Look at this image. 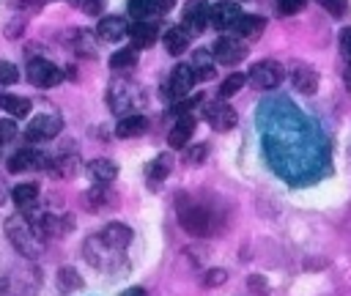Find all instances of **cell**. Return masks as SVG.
<instances>
[{
  "instance_id": "6da1fadb",
  "label": "cell",
  "mask_w": 351,
  "mask_h": 296,
  "mask_svg": "<svg viewBox=\"0 0 351 296\" xmlns=\"http://www.w3.org/2000/svg\"><path fill=\"white\" fill-rule=\"evenodd\" d=\"M5 236H8V241L16 247V252H22L25 258H38V255H41L44 241H41V236L36 233L33 219H27L25 214H11V217L5 219Z\"/></svg>"
},
{
  "instance_id": "7a4b0ae2",
  "label": "cell",
  "mask_w": 351,
  "mask_h": 296,
  "mask_svg": "<svg viewBox=\"0 0 351 296\" xmlns=\"http://www.w3.org/2000/svg\"><path fill=\"white\" fill-rule=\"evenodd\" d=\"M282 77H285V69H282V63H277V60H258V63H252V69L247 71V79H250L252 88H258V90H271V88H277V85L282 82Z\"/></svg>"
},
{
  "instance_id": "3957f363",
  "label": "cell",
  "mask_w": 351,
  "mask_h": 296,
  "mask_svg": "<svg viewBox=\"0 0 351 296\" xmlns=\"http://www.w3.org/2000/svg\"><path fill=\"white\" fill-rule=\"evenodd\" d=\"M178 219H181V227L192 236H208L214 230V217L203 206H181Z\"/></svg>"
},
{
  "instance_id": "277c9868",
  "label": "cell",
  "mask_w": 351,
  "mask_h": 296,
  "mask_svg": "<svg viewBox=\"0 0 351 296\" xmlns=\"http://www.w3.org/2000/svg\"><path fill=\"white\" fill-rule=\"evenodd\" d=\"M211 55L217 63L222 66H236L247 58V44L239 38V36H219L211 47Z\"/></svg>"
},
{
  "instance_id": "5b68a950",
  "label": "cell",
  "mask_w": 351,
  "mask_h": 296,
  "mask_svg": "<svg viewBox=\"0 0 351 296\" xmlns=\"http://www.w3.org/2000/svg\"><path fill=\"white\" fill-rule=\"evenodd\" d=\"M25 74H27L30 85H36V88H52V85H58L63 79V71L55 63L44 60V58H33L27 63V71Z\"/></svg>"
},
{
  "instance_id": "8992f818",
  "label": "cell",
  "mask_w": 351,
  "mask_h": 296,
  "mask_svg": "<svg viewBox=\"0 0 351 296\" xmlns=\"http://www.w3.org/2000/svg\"><path fill=\"white\" fill-rule=\"evenodd\" d=\"M203 118H206V121H208V126H211V129H217V132H228V129H233V126H236V110H233L225 99H217V101L206 104Z\"/></svg>"
},
{
  "instance_id": "52a82bcc",
  "label": "cell",
  "mask_w": 351,
  "mask_h": 296,
  "mask_svg": "<svg viewBox=\"0 0 351 296\" xmlns=\"http://www.w3.org/2000/svg\"><path fill=\"white\" fill-rule=\"evenodd\" d=\"M241 19V8L233 0H219L217 5H211L208 11V25H214L217 30H233V25Z\"/></svg>"
},
{
  "instance_id": "ba28073f",
  "label": "cell",
  "mask_w": 351,
  "mask_h": 296,
  "mask_svg": "<svg viewBox=\"0 0 351 296\" xmlns=\"http://www.w3.org/2000/svg\"><path fill=\"white\" fill-rule=\"evenodd\" d=\"M60 129H63V123H60V118L58 115H36L30 123H27V129H25V137L27 140H52L55 134H60Z\"/></svg>"
},
{
  "instance_id": "9c48e42d",
  "label": "cell",
  "mask_w": 351,
  "mask_h": 296,
  "mask_svg": "<svg viewBox=\"0 0 351 296\" xmlns=\"http://www.w3.org/2000/svg\"><path fill=\"white\" fill-rule=\"evenodd\" d=\"M195 82H197L195 69H192L189 63H178V66L170 71V96H173V99H184V96L192 90Z\"/></svg>"
},
{
  "instance_id": "30bf717a",
  "label": "cell",
  "mask_w": 351,
  "mask_h": 296,
  "mask_svg": "<svg viewBox=\"0 0 351 296\" xmlns=\"http://www.w3.org/2000/svg\"><path fill=\"white\" fill-rule=\"evenodd\" d=\"M44 167H47L44 153L33 148H22L8 159V173H27V170H44Z\"/></svg>"
},
{
  "instance_id": "8fae6325",
  "label": "cell",
  "mask_w": 351,
  "mask_h": 296,
  "mask_svg": "<svg viewBox=\"0 0 351 296\" xmlns=\"http://www.w3.org/2000/svg\"><path fill=\"white\" fill-rule=\"evenodd\" d=\"M99 241H101L104 247L115 249V252H123V249L129 247V241H132V230H129L123 222H110L107 227H101Z\"/></svg>"
},
{
  "instance_id": "7c38bea8",
  "label": "cell",
  "mask_w": 351,
  "mask_h": 296,
  "mask_svg": "<svg viewBox=\"0 0 351 296\" xmlns=\"http://www.w3.org/2000/svg\"><path fill=\"white\" fill-rule=\"evenodd\" d=\"M208 11L211 5L206 0H189L184 8V27L189 33H203V27L208 25Z\"/></svg>"
},
{
  "instance_id": "4fadbf2b",
  "label": "cell",
  "mask_w": 351,
  "mask_h": 296,
  "mask_svg": "<svg viewBox=\"0 0 351 296\" xmlns=\"http://www.w3.org/2000/svg\"><path fill=\"white\" fill-rule=\"evenodd\" d=\"M291 82H293V88H296L299 93H304V96H313V93L318 90V74H315V69L307 66V63H293V66H291Z\"/></svg>"
},
{
  "instance_id": "5bb4252c",
  "label": "cell",
  "mask_w": 351,
  "mask_h": 296,
  "mask_svg": "<svg viewBox=\"0 0 351 296\" xmlns=\"http://www.w3.org/2000/svg\"><path fill=\"white\" fill-rule=\"evenodd\" d=\"M192 132H195V115H192V112L178 115V118H176V123H173V129H170V134H167L170 148H184V145L189 143Z\"/></svg>"
},
{
  "instance_id": "9a60e30c",
  "label": "cell",
  "mask_w": 351,
  "mask_h": 296,
  "mask_svg": "<svg viewBox=\"0 0 351 296\" xmlns=\"http://www.w3.org/2000/svg\"><path fill=\"white\" fill-rule=\"evenodd\" d=\"M96 36L101 38V41H121L123 36H129V25H126V19L123 16H104L101 22H99V27H96Z\"/></svg>"
},
{
  "instance_id": "2e32d148",
  "label": "cell",
  "mask_w": 351,
  "mask_h": 296,
  "mask_svg": "<svg viewBox=\"0 0 351 296\" xmlns=\"http://www.w3.org/2000/svg\"><path fill=\"white\" fill-rule=\"evenodd\" d=\"M156 36H159V27H156L154 22H148V19H143V22H134V25L129 27V38H132V47H137V49L154 47Z\"/></svg>"
},
{
  "instance_id": "e0dca14e",
  "label": "cell",
  "mask_w": 351,
  "mask_h": 296,
  "mask_svg": "<svg viewBox=\"0 0 351 296\" xmlns=\"http://www.w3.org/2000/svg\"><path fill=\"white\" fill-rule=\"evenodd\" d=\"M263 27H266V19H263V16H255V14H241V19L233 25V36L252 41V38H258V36L263 33Z\"/></svg>"
},
{
  "instance_id": "ac0fdd59",
  "label": "cell",
  "mask_w": 351,
  "mask_h": 296,
  "mask_svg": "<svg viewBox=\"0 0 351 296\" xmlns=\"http://www.w3.org/2000/svg\"><path fill=\"white\" fill-rule=\"evenodd\" d=\"M145 129H148V121H145L143 115L132 112V115H123V118L118 121L115 134H118V137H137V134H143Z\"/></svg>"
},
{
  "instance_id": "d6986e66",
  "label": "cell",
  "mask_w": 351,
  "mask_h": 296,
  "mask_svg": "<svg viewBox=\"0 0 351 296\" xmlns=\"http://www.w3.org/2000/svg\"><path fill=\"white\" fill-rule=\"evenodd\" d=\"M88 173H90L93 181L110 184V181H115V175H118V164L110 162V159H93V162H88Z\"/></svg>"
},
{
  "instance_id": "ffe728a7",
  "label": "cell",
  "mask_w": 351,
  "mask_h": 296,
  "mask_svg": "<svg viewBox=\"0 0 351 296\" xmlns=\"http://www.w3.org/2000/svg\"><path fill=\"white\" fill-rule=\"evenodd\" d=\"M189 30L181 25V27H170L167 33H165V49L170 52V55H181L186 47H189Z\"/></svg>"
},
{
  "instance_id": "44dd1931",
  "label": "cell",
  "mask_w": 351,
  "mask_h": 296,
  "mask_svg": "<svg viewBox=\"0 0 351 296\" xmlns=\"http://www.w3.org/2000/svg\"><path fill=\"white\" fill-rule=\"evenodd\" d=\"M0 110H5L11 118H25V115H30V99L14 96V93H3L0 96Z\"/></svg>"
},
{
  "instance_id": "7402d4cb",
  "label": "cell",
  "mask_w": 351,
  "mask_h": 296,
  "mask_svg": "<svg viewBox=\"0 0 351 296\" xmlns=\"http://www.w3.org/2000/svg\"><path fill=\"white\" fill-rule=\"evenodd\" d=\"M211 58L214 55H208V49H197L195 55H192V69H195V74L200 77V79H211L214 77V63H211Z\"/></svg>"
},
{
  "instance_id": "603a6c76",
  "label": "cell",
  "mask_w": 351,
  "mask_h": 296,
  "mask_svg": "<svg viewBox=\"0 0 351 296\" xmlns=\"http://www.w3.org/2000/svg\"><path fill=\"white\" fill-rule=\"evenodd\" d=\"M11 200H14L16 206L27 208V206H33V203L38 200V186H36V184H16L14 192H11Z\"/></svg>"
},
{
  "instance_id": "cb8c5ba5",
  "label": "cell",
  "mask_w": 351,
  "mask_h": 296,
  "mask_svg": "<svg viewBox=\"0 0 351 296\" xmlns=\"http://www.w3.org/2000/svg\"><path fill=\"white\" fill-rule=\"evenodd\" d=\"M167 173H170V156H167V153H159V156L154 159V164L148 167V181H151V186H159V181L167 178Z\"/></svg>"
},
{
  "instance_id": "d4e9b609",
  "label": "cell",
  "mask_w": 351,
  "mask_h": 296,
  "mask_svg": "<svg viewBox=\"0 0 351 296\" xmlns=\"http://www.w3.org/2000/svg\"><path fill=\"white\" fill-rule=\"evenodd\" d=\"M134 63H137V47H123V49L110 55V66L112 69H132Z\"/></svg>"
},
{
  "instance_id": "484cf974",
  "label": "cell",
  "mask_w": 351,
  "mask_h": 296,
  "mask_svg": "<svg viewBox=\"0 0 351 296\" xmlns=\"http://www.w3.org/2000/svg\"><path fill=\"white\" fill-rule=\"evenodd\" d=\"M244 82H247V74H228L225 79H222V85H219V99H230L233 93H239L241 88H244Z\"/></svg>"
},
{
  "instance_id": "4316f807",
  "label": "cell",
  "mask_w": 351,
  "mask_h": 296,
  "mask_svg": "<svg viewBox=\"0 0 351 296\" xmlns=\"http://www.w3.org/2000/svg\"><path fill=\"white\" fill-rule=\"evenodd\" d=\"M154 8H156L154 0H129V16H132L134 22L148 19V16L154 14Z\"/></svg>"
},
{
  "instance_id": "83f0119b",
  "label": "cell",
  "mask_w": 351,
  "mask_h": 296,
  "mask_svg": "<svg viewBox=\"0 0 351 296\" xmlns=\"http://www.w3.org/2000/svg\"><path fill=\"white\" fill-rule=\"evenodd\" d=\"M58 285H60L63 291H74V288L82 285V277H80L74 269H60V271H58Z\"/></svg>"
},
{
  "instance_id": "f1b7e54d",
  "label": "cell",
  "mask_w": 351,
  "mask_h": 296,
  "mask_svg": "<svg viewBox=\"0 0 351 296\" xmlns=\"http://www.w3.org/2000/svg\"><path fill=\"white\" fill-rule=\"evenodd\" d=\"M16 79H19V69L14 63H8V60H0V82L3 85H14Z\"/></svg>"
},
{
  "instance_id": "f546056e",
  "label": "cell",
  "mask_w": 351,
  "mask_h": 296,
  "mask_svg": "<svg viewBox=\"0 0 351 296\" xmlns=\"http://www.w3.org/2000/svg\"><path fill=\"white\" fill-rule=\"evenodd\" d=\"M16 137V123L11 118H0V145L11 143Z\"/></svg>"
},
{
  "instance_id": "4dcf8cb0",
  "label": "cell",
  "mask_w": 351,
  "mask_h": 296,
  "mask_svg": "<svg viewBox=\"0 0 351 296\" xmlns=\"http://www.w3.org/2000/svg\"><path fill=\"white\" fill-rule=\"evenodd\" d=\"M304 8V0H277V11L282 16H291V14H299Z\"/></svg>"
},
{
  "instance_id": "1f68e13d",
  "label": "cell",
  "mask_w": 351,
  "mask_h": 296,
  "mask_svg": "<svg viewBox=\"0 0 351 296\" xmlns=\"http://www.w3.org/2000/svg\"><path fill=\"white\" fill-rule=\"evenodd\" d=\"M332 16H343L346 11H348V0H318Z\"/></svg>"
},
{
  "instance_id": "d6a6232c",
  "label": "cell",
  "mask_w": 351,
  "mask_h": 296,
  "mask_svg": "<svg viewBox=\"0 0 351 296\" xmlns=\"http://www.w3.org/2000/svg\"><path fill=\"white\" fill-rule=\"evenodd\" d=\"M337 41H340V52H343V58L351 63V27H343Z\"/></svg>"
},
{
  "instance_id": "836d02e7",
  "label": "cell",
  "mask_w": 351,
  "mask_h": 296,
  "mask_svg": "<svg viewBox=\"0 0 351 296\" xmlns=\"http://www.w3.org/2000/svg\"><path fill=\"white\" fill-rule=\"evenodd\" d=\"M71 3L85 14H99V8H101V0H71Z\"/></svg>"
},
{
  "instance_id": "e575fe53",
  "label": "cell",
  "mask_w": 351,
  "mask_h": 296,
  "mask_svg": "<svg viewBox=\"0 0 351 296\" xmlns=\"http://www.w3.org/2000/svg\"><path fill=\"white\" fill-rule=\"evenodd\" d=\"M206 153H208V148H206V145H195V148H189V151H186V162L197 164V162H203V159H206Z\"/></svg>"
},
{
  "instance_id": "d590c367",
  "label": "cell",
  "mask_w": 351,
  "mask_h": 296,
  "mask_svg": "<svg viewBox=\"0 0 351 296\" xmlns=\"http://www.w3.org/2000/svg\"><path fill=\"white\" fill-rule=\"evenodd\" d=\"M228 280V274L222 271V269H211L208 274H206V285H222Z\"/></svg>"
},
{
  "instance_id": "8d00e7d4",
  "label": "cell",
  "mask_w": 351,
  "mask_h": 296,
  "mask_svg": "<svg viewBox=\"0 0 351 296\" xmlns=\"http://www.w3.org/2000/svg\"><path fill=\"white\" fill-rule=\"evenodd\" d=\"M154 3H156V11H162V14L170 11V8L176 5V0H154Z\"/></svg>"
},
{
  "instance_id": "74e56055",
  "label": "cell",
  "mask_w": 351,
  "mask_h": 296,
  "mask_svg": "<svg viewBox=\"0 0 351 296\" xmlns=\"http://www.w3.org/2000/svg\"><path fill=\"white\" fill-rule=\"evenodd\" d=\"M121 296H148V293H145V288H137V285H134V288H126Z\"/></svg>"
},
{
  "instance_id": "f35d334b",
  "label": "cell",
  "mask_w": 351,
  "mask_h": 296,
  "mask_svg": "<svg viewBox=\"0 0 351 296\" xmlns=\"http://www.w3.org/2000/svg\"><path fill=\"white\" fill-rule=\"evenodd\" d=\"M346 88H348V93H351V69L346 71Z\"/></svg>"
},
{
  "instance_id": "ab89813d",
  "label": "cell",
  "mask_w": 351,
  "mask_h": 296,
  "mask_svg": "<svg viewBox=\"0 0 351 296\" xmlns=\"http://www.w3.org/2000/svg\"><path fill=\"white\" fill-rule=\"evenodd\" d=\"M3 197H5V192H3V184H0V203H3Z\"/></svg>"
}]
</instances>
